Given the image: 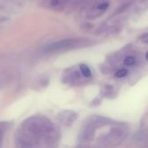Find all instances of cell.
<instances>
[{"instance_id":"8","label":"cell","mask_w":148,"mask_h":148,"mask_svg":"<svg viewBox=\"0 0 148 148\" xmlns=\"http://www.w3.org/2000/svg\"><path fill=\"white\" fill-rule=\"evenodd\" d=\"M136 62V59L134 56H127L124 59V64L127 66H133Z\"/></svg>"},{"instance_id":"2","label":"cell","mask_w":148,"mask_h":148,"mask_svg":"<svg viewBox=\"0 0 148 148\" xmlns=\"http://www.w3.org/2000/svg\"><path fill=\"white\" fill-rule=\"evenodd\" d=\"M128 130L127 126L122 124H115L105 135L101 137L97 143L96 148H112L123 142L127 135Z\"/></svg>"},{"instance_id":"9","label":"cell","mask_w":148,"mask_h":148,"mask_svg":"<svg viewBox=\"0 0 148 148\" xmlns=\"http://www.w3.org/2000/svg\"><path fill=\"white\" fill-rule=\"evenodd\" d=\"M127 73H128V72H127V69H120V70L117 71L115 76H116L117 78H120V79H121V78L126 77V76L127 75Z\"/></svg>"},{"instance_id":"11","label":"cell","mask_w":148,"mask_h":148,"mask_svg":"<svg viewBox=\"0 0 148 148\" xmlns=\"http://www.w3.org/2000/svg\"><path fill=\"white\" fill-rule=\"evenodd\" d=\"M4 130H5V128H4V125L0 124V143H1V140H2V138H3V134Z\"/></svg>"},{"instance_id":"3","label":"cell","mask_w":148,"mask_h":148,"mask_svg":"<svg viewBox=\"0 0 148 148\" xmlns=\"http://www.w3.org/2000/svg\"><path fill=\"white\" fill-rule=\"evenodd\" d=\"M93 44V41L88 38H66L60 41L53 42L48 44L44 48V51L47 53H57L63 52L67 51H71L78 48H82Z\"/></svg>"},{"instance_id":"7","label":"cell","mask_w":148,"mask_h":148,"mask_svg":"<svg viewBox=\"0 0 148 148\" xmlns=\"http://www.w3.org/2000/svg\"><path fill=\"white\" fill-rule=\"evenodd\" d=\"M79 71L81 72V74L84 78H90L91 75H92L90 68L87 65H85V64H81L79 65Z\"/></svg>"},{"instance_id":"10","label":"cell","mask_w":148,"mask_h":148,"mask_svg":"<svg viewBox=\"0 0 148 148\" xmlns=\"http://www.w3.org/2000/svg\"><path fill=\"white\" fill-rule=\"evenodd\" d=\"M140 39L143 43L148 44V33H145V34L141 35V36L140 37Z\"/></svg>"},{"instance_id":"12","label":"cell","mask_w":148,"mask_h":148,"mask_svg":"<svg viewBox=\"0 0 148 148\" xmlns=\"http://www.w3.org/2000/svg\"><path fill=\"white\" fill-rule=\"evenodd\" d=\"M146 58H147V60H148V52H147V55H146Z\"/></svg>"},{"instance_id":"4","label":"cell","mask_w":148,"mask_h":148,"mask_svg":"<svg viewBox=\"0 0 148 148\" xmlns=\"http://www.w3.org/2000/svg\"><path fill=\"white\" fill-rule=\"evenodd\" d=\"M110 124H112V121L107 118H104L101 116L91 117L87 121V123L85 124L82 131V133L80 135L81 142L83 144H87L88 142L93 140L95 135V133L99 128L108 126Z\"/></svg>"},{"instance_id":"6","label":"cell","mask_w":148,"mask_h":148,"mask_svg":"<svg viewBox=\"0 0 148 148\" xmlns=\"http://www.w3.org/2000/svg\"><path fill=\"white\" fill-rule=\"evenodd\" d=\"M108 2L107 1H101L100 3H98L97 5L95 6V8L92 10V16L90 17H98V16H101L102 13H104L108 8ZM91 14H88V15H91Z\"/></svg>"},{"instance_id":"1","label":"cell","mask_w":148,"mask_h":148,"mask_svg":"<svg viewBox=\"0 0 148 148\" xmlns=\"http://www.w3.org/2000/svg\"><path fill=\"white\" fill-rule=\"evenodd\" d=\"M60 138V132L49 119L35 115L19 126L15 144L16 148H56Z\"/></svg>"},{"instance_id":"5","label":"cell","mask_w":148,"mask_h":148,"mask_svg":"<svg viewBox=\"0 0 148 148\" xmlns=\"http://www.w3.org/2000/svg\"><path fill=\"white\" fill-rule=\"evenodd\" d=\"M77 114L73 111H63L59 113L58 120L59 121L65 126H70L74 123V121L76 120Z\"/></svg>"}]
</instances>
